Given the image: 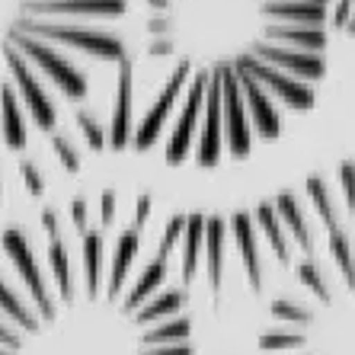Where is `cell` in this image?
I'll use <instances>...</instances> for the list:
<instances>
[{
  "instance_id": "obj_1",
  "label": "cell",
  "mask_w": 355,
  "mask_h": 355,
  "mask_svg": "<svg viewBox=\"0 0 355 355\" xmlns=\"http://www.w3.org/2000/svg\"><path fill=\"white\" fill-rule=\"evenodd\" d=\"M333 0H150L132 87V150L170 166L247 160L311 112L327 74Z\"/></svg>"
},
{
  "instance_id": "obj_2",
  "label": "cell",
  "mask_w": 355,
  "mask_h": 355,
  "mask_svg": "<svg viewBox=\"0 0 355 355\" xmlns=\"http://www.w3.org/2000/svg\"><path fill=\"white\" fill-rule=\"evenodd\" d=\"M128 0H0V93H17L26 119L51 135L61 103L90 93L93 67L128 55Z\"/></svg>"
},
{
  "instance_id": "obj_3",
  "label": "cell",
  "mask_w": 355,
  "mask_h": 355,
  "mask_svg": "<svg viewBox=\"0 0 355 355\" xmlns=\"http://www.w3.org/2000/svg\"><path fill=\"white\" fill-rule=\"evenodd\" d=\"M330 19H333V26L346 29V33L355 39V0H333Z\"/></svg>"
},
{
  "instance_id": "obj_4",
  "label": "cell",
  "mask_w": 355,
  "mask_h": 355,
  "mask_svg": "<svg viewBox=\"0 0 355 355\" xmlns=\"http://www.w3.org/2000/svg\"><path fill=\"white\" fill-rule=\"evenodd\" d=\"M77 125H80V132L87 135V144H90V150H103V148H109V138L103 135V125H99L93 116L80 112V116H77Z\"/></svg>"
},
{
  "instance_id": "obj_5",
  "label": "cell",
  "mask_w": 355,
  "mask_h": 355,
  "mask_svg": "<svg viewBox=\"0 0 355 355\" xmlns=\"http://www.w3.org/2000/svg\"><path fill=\"white\" fill-rule=\"evenodd\" d=\"M51 148H55V154H58V160L64 164L67 173H77V170H80V154H77V148L64 135H55V138H51Z\"/></svg>"
},
{
  "instance_id": "obj_6",
  "label": "cell",
  "mask_w": 355,
  "mask_h": 355,
  "mask_svg": "<svg viewBox=\"0 0 355 355\" xmlns=\"http://www.w3.org/2000/svg\"><path fill=\"white\" fill-rule=\"evenodd\" d=\"M23 180L29 182V189H33V196H42V189H45V180L39 176V170L29 164H23Z\"/></svg>"
},
{
  "instance_id": "obj_7",
  "label": "cell",
  "mask_w": 355,
  "mask_h": 355,
  "mask_svg": "<svg viewBox=\"0 0 355 355\" xmlns=\"http://www.w3.org/2000/svg\"><path fill=\"white\" fill-rule=\"evenodd\" d=\"M0 202H3V182H0Z\"/></svg>"
}]
</instances>
